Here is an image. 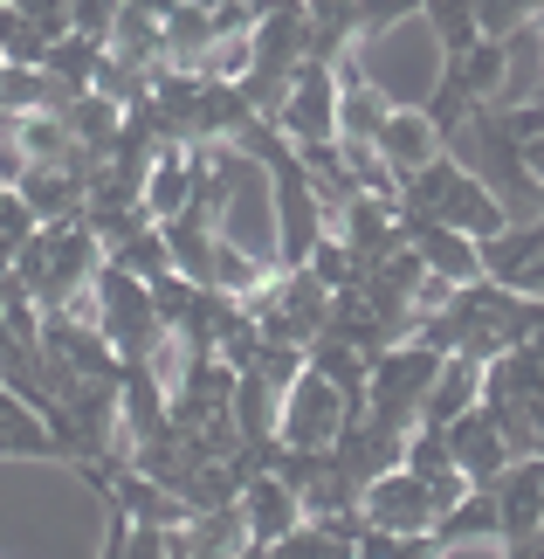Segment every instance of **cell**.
I'll use <instances>...</instances> for the list:
<instances>
[{
    "label": "cell",
    "instance_id": "cell-1",
    "mask_svg": "<svg viewBox=\"0 0 544 559\" xmlns=\"http://www.w3.org/2000/svg\"><path fill=\"white\" fill-rule=\"evenodd\" d=\"M359 415H365L359 401H344L317 367H303V373L290 380V394H282V407H276V449L331 456V449L344 442V428H352Z\"/></svg>",
    "mask_w": 544,
    "mask_h": 559
},
{
    "label": "cell",
    "instance_id": "cell-2",
    "mask_svg": "<svg viewBox=\"0 0 544 559\" xmlns=\"http://www.w3.org/2000/svg\"><path fill=\"white\" fill-rule=\"evenodd\" d=\"M90 325L104 332V346L118 353V367H145L152 346H159V311H152V290L138 284V276H124L104 263L97 284H90Z\"/></svg>",
    "mask_w": 544,
    "mask_h": 559
},
{
    "label": "cell",
    "instance_id": "cell-3",
    "mask_svg": "<svg viewBox=\"0 0 544 559\" xmlns=\"http://www.w3.org/2000/svg\"><path fill=\"white\" fill-rule=\"evenodd\" d=\"M434 373H442V353L413 346V338L386 346L373 359V373H365V415H373V421H400V428H421V401H427Z\"/></svg>",
    "mask_w": 544,
    "mask_h": 559
},
{
    "label": "cell",
    "instance_id": "cell-4",
    "mask_svg": "<svg viewBox=\"0 0 544 559\" xmlns=\"http://www.w3.org/2000/svg\"><path fill=\"white\" fill-rule=\"evenodd\" d=\"M442 525V504L434 490L413 477V469H386L359 490V532H379V539H434Z\"/></svg>",
    "mask_w": 544,
    "mask_h": 559
},
{
    "label": "cell",
    "instance_id": "cell-5",
    "mask_svg": "<svg viewBox=\"0 0 544 559\" xmlns=\"http://www.w3.org/2000/svg\"><path fill=\"white\" fill-rule=\"evenodd\" d=\"M269 124L282 145H331L338 139V70L331 62H297Z\"/></svg>",
    "mask_w": 544,
    "mask_h": 559
},
{
    "label": "cell",
    "instance_id": "cell-6",
    "mask_svg": "<svg viewBox=\"0 0 544 559\" xmlns=\"http://www.w3.org/2000/svg\"><path fill=\"white\" fill-rule=\"evenodd\" d=\"M442 442H448V456H455V469H462V484H469V490H489V484L517 463V456H510V442H504V428L489 421V407H469L462 421H448V428H442Z\"/></svg>",
    "mask_w": 544,
    "mask_h": 559
},
{
    "label": "cell",
    "instance_id": "cell-7",
    "mask_svg": "<svg viewBox=\"0 0 544 559\" xmlns=\"http://www.w3.org/2000/svg\"><path fill=\"white\" fill-rule=\"evenodd\" d=\"M496 519H504V546H524L544 532V456H517L504 477L489 484Z\"/></svg>",
    "mask_w": 544,
    "mask_h": 559
},
{
    "label": "cell",
    "instance_id": "cell-8",
    "mask_svg": "<svg viewBox=\"0 0 544 559\" xmlns=\"http://www.w3.org/2000/svg\"><path fill=\"white\" fill-rule=\"evenodd\" d=\"M193 193H201V166H193V153L186 145H159V153H152V174H145V193H138L145 222L152 228L180 222V214L193 207Z\"/></svg>",
    "mask_w": 544,
    "mask_h": 559
},
{
    "label": "cell",
    "instance_id": "cell-9",
    "mask_svg": "<svg viewBox=\"0 0 544 559\" xmlns=\"http://www.w3.org/2000/svg\"><path fill=\"white\" fill-rule=\"evenodd\" d=\"M242 519H249V539H255V552H269V546H282L290 532L303 525V504H297V490L282 484V477H269V469H255V477L242 484Z\"/></svg>",
    "mask_w": 544,
    "mask_h": 559
},
{
    "label": "cell",
    "instance_id": "cell-10",
    "mask_svg": "<svg viewBox=\"0 0 544 559\" xmlns=\"http://www.w3.org/2000/svg\"><path fill=\"white\" fill-rule=\"evenodd\" d=\"M379 159L394 166V180H413L421 166L442 159V132L427 124L421 104H394V111H386V124H379Z\"/></svg>",
    "mask_w": 544,
    "mask_h": 559
},
{
    "label": "cell",
    "instance_id": "cell-11",
    "mask_svg": "<svg viewBox=\"0 0 544 559\" xmlns=\"http://www.w3.org/2000/svg\"><path fill=\"white\" fill-rule=\"evenodd\" d=\"M172 552H180V559H249V552H255V539H249L242 504L193 511V519L172 532Z\"/></svg>",
    "mask_w": 544,
    "mask_h": 559
},
{
    "label": "cell",
    "instance_id": "cell-12",
    "mask_svg": "<svg viewBox=\"0 0 544 559\" xmlns=\"http://www.w3.org/2000/svg\"><path fill=\"white\" fill-rule=\"evenodd\" d=\"M469 407H483V367L462 359V353H448L434 386H427V401H421V428H448V421H462Z\"/></svg>",
    "mask_w": 544,
    "mask_h": 559
},
{
    "label": "cell",
    "instance_id": "cell-13",
    "mask_svg": "<svg viewBox=\"0 0 544 559\" xmlns=\"http://www.w3.org/2000/svg\"><path fill=\"white\" fill-rule=\"evenodd\" d=\"M475 255H483V284H504V290H517V284L531 276V263L544 255V222H510L504 235L475 242Z\"/></svg>",
    "mask_w": 544,
    "mask_h": 559
},
{
    "label": "cell",
    "instance_id": "cell-14",
    "mask_svg": "<svg viewBox=\"0 0 544 559\" xmlns=\"http://www.w3.org/2000/svg\"><path fill=\"white\" fill-rule=\"evenodd\" d=\"M504 539V519H496V498L489 490H469L455 511H442V525H434V552L448 546H496Z\"/></svg>",
    "mask_w": 544,
    "mask_h": 559
},
{
    "label": "cell",
    "instance_id": "cell-15",
    "mask_svg": "<svg viewBox=\"0 0 544 559\" xmlns=\"http://www.w3.org/2000/svg\"><path fill=\"white\" fill-rule=\"evenodd\" d=\"M263 559H359V519L352 525H297Z\"/></svg>",
    "mask_w": 544,
    "mask_h": 559
},
{
    "label": "cell",
    "instance_id": "cell-16",
    "mask_svg": "<svg viewBox=\"0 0 544 559\" xmlns=\"http://www.w3.org/2000/svg\"><path fill=\"white\" fill-rule=\"evenodd\" d=\"M469 8H475V35L483 41H510L544 14V0H469Z\"/></svg>",
    "mask_w": 544,
    "mask_h": 559
},
{
    "label": "cell",
    "instance_id": "cell-17",
    "mask_svg": "<svg viewBox=\"0 0 544 559\" xmlns=\"http://www.w3.org/2000/svg\"><path fill=\"white\" fill-rule=\"evenodd\" d=\"M28 242H35V214L21 207L14 187H0V276L21 263V249H28Z\"/></svg>",
    "mask_w": 544,
    "mask_h": 559
},
{
    "label": "cell",
    "instance_id": "cell-18",
    "mask_svg": "<svg viewBox=\"0 0 544 559\" xmlns=\"http://www.w3.org/2000/svg\"><path fill=\"white\" fill-rule=\"evenodd\" d=\"M62 14H70V35H83V41H111V28H118V14H124V0H62Z\"/></svg>",
    "mask_w": 544,
    "mask_h": 559
},
{
    "label": "cell",
    "instance_id": "cell-19",
    "mask_svg": "<svg viewBox=\"0 0 544 559\" xmlns=\"http://www.w3.org/2000/svg\"><path fill=\"white\" fill-rule=\"evenodd\" d=\"M359 559H434V539H379V532H359Z\"/></svg>",
    "mask_w": 544,
    "mask_h": 559
},
{
    "label": "cell",
    "instance_id": "cell-20",
    "mask_svg": "<svg viewBox=\"0 0 544 559\" xmlns=\"http://www.w3.org/2000/svg\"><path fill=\"white\" fill-rule=\"evenodd\" d=\"M8 8H14L21 21H35V28L49 35V41L70 35V14H62V0H8Z\"/></svg>",
    "mask_w": 544,
    "mask_h": 559
},
{
    "label": "cell",
    "instance_id": "cell-21",
    "mask_svg": "<svg viewBox=\"0 0 544 559\" xmlns=\"http://www.w3.org/2000/svg\"><path fill=\"white\" fill-rule=\"evenodd\" d=\"M434 559H504V539H496V546H448V552H434Z\"/></svg>",
    "mask_w": 544,
    "mask_h": 559
},
{
    "label": "cell",
    "instance_id": "cell-22",
    "mask_svg": "<svg viewBox=\"0 0 544 559\" xmlns=\"http://www.w3.org/2000/svg\"><path fill=\"white\" fill-rule=\"evenodd\" d=\"M517 153H524V174L544 187V139H531V145H517Z\"/></svg>",
    "mask_w": 544,
    "mask_h": 559
}]
</instances>
